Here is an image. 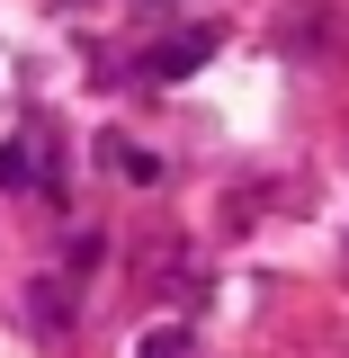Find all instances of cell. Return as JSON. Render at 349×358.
I'll list each match as a JSON object with an SVG mask.
<instances>
[{
  "mask_svg": "<svg viewBox=\"0 0 349 358\" xmlns=\"http://www.w3.org/2000/svg\"><path fill=\"white\" fill-rule=\"evenodd\" d=\"M18 179H36V143H0V188H18Z\"/></svg>",
  "mask_w": 349,
  "mask_h": 358,
  "instance_id": "7a4b0ae2",
  "label": "cell"
},
{
  "mask_svg": "<svg viewBox=\"0 0 349 358\" xmlns=\"http://www.w3.org/2000/svg\"><path fill=\"white\" fill-rule=\"evenodd\" d=\"M206 54H215V27H188V36H171L162 54H152V72H162V81H188Z\"/></svg>",
  "mask_w": 349,
  "mask_h": 358,
  "instance_id": "6da1fadb",
  "label": "cell"
},
{
  "mask_svg": "<svg viewBox=\"0 0 349 358\" xmlns=\"http://www.w3.org/2000/svg\"><path fill=\"white\" fill-rule=\"evenodd\" d=\"M143 358H188V331L162 322V331H143Z\"/></svg>",
  "mask_w": 349,
  "mask_h": 358,
  "instance_id": "3957f363",
  "label": "cell"
}]
</instances>
